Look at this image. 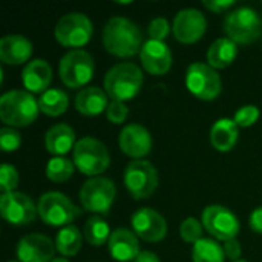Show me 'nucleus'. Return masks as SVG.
<instances>
[{
  "label": "nucleus",
  "instance_id": "f8f14e48",
  "mask_svg": "<svg viewBox=\"0 0 262 262\" xmlns=\"http://www.w3.org/2000/svg\"><path fill=\"white\" fill-rule=\"evenodd\" d=\"M201 221L204 229L209 232V235L213 236L216 241H223V243L235 239L241 229L236 215L230 209L220 204L207 206L203 210Z\"/></svg>",
  "mask_w": 262,
  "mask_h": 262
},
{
  "label": "nucleus",
  "instance_id": "9d476101",
  "mask_svg": "<svg viewBox=\"0 0 262 262\" xmlns=\"http://www.w3.org/2000/svg\"><path fill=\"white\" fill-rule=\"evenodd\" d=\"M186 86L196 98L212 101L221 94L223 80L210 64L196 61L187 68Z\"/></svg>",
  "mask_w": 262,
  "mask_h": 262
},
{
  "label": "nucleus",
  "instance_id": "0eeeda50",
  "mask_svg": "<svg viewBox=\"0 0 262 262\" xmlns=\"http://www.w3.org/2000/svg\"><path fill=\"white\" fill-rule=\"evenodd\" d=\"M38 216L41 221L52 227H66L80 216V209L60 192H46L40 196L38 204Z\"/></svg>",
  "mask_w": 262,
  "mask_h": 262
},
{
  "label": "nucleus",
  "instance_id": "393cba45",
  "mask_svg": "<svg viewBox=\"0 0 262 262\" xmlns=\"http://www.w3.org/2000/svg\"><path fill=\"white\" fill-rule=\"evenodd\" d=\"M236 55H238V45L229 37H221L210 45L206 58H207V64H210L213 69H224L235 61Z\"/></svg>",
  "mask_w": 262,
  "mask_h": 262
},
{
  "label": "nucleus",
  "instance_id": "5701e85b",
  "mask_svg": "<svg viewBox=\"0 0 262 262\" xmlns=\"http://www.w3.org/2000/svg\"><path fill=\"white\" fill-rule=\"evenodd\" d=\"M106 91L97 86H88L81 89L75 97V109L86 117H95L101 112H106L109 101H107Z\"/></svg>",
  "mask_w": 262,
  "mask_h": 262
},
{
  "label": "nucleus",
  "instance_id": "e433bc0d",
  "mask_svg": "<svg viewBox=\"0 0 262 262\" xmlns=\"http://www.w3.org/2000/svg\"><path fill=\"white\" fill-rule=\"evenodd\" d=\"M224 253H226V258H229L232 262L239 261L241 255H243V249H241V243L235 238V239H230V241H226L224 246Z\"/></svg>",
  "mask_w": 262,
  "mask_h": 262
},
{
  "label": "nucleus",
  "instance_id": "c85d7f7f",
  "mask_svg": "<svg viewBox=\"0 0 262 262\" xmlns=\"http://www.w3.org/2000/svg\"><path fill=\"white\" fill-rule=\"evenodd\" d=\"M111 229H109V224L100 218V216H91L86 224H84V229H83V236L84 239L94 246V247H100L106 243H109V238H111Z\"/></svg>",
  "mask_w": 262,
  "mask_h": 262
},
{
  "label": "nucleus",
  "instance_id": "4be33fe9",
  "mask_svg": "<svg viewBox=\"0 0 262 262\" xmlns=\"http://www.w3.org/2000/svg\"><path fill=\"white\" fill-rule=\"evenodd\" d=\"M75 132L66 123L54 124L45 135V147L55 157L66 155L72 147H75Z\"/></svg>",
  "mask_w": 262,
  "mask_h": 262
},
{
  "label": "nucleus",
  "instance_id": "412c9836",
  "mask_svg": "<svg viewBox=\"0 0 262 262\" xmlns=\"http://www.w3.org/2000/svg\"><path fill=\"white\" fill-rule=\"evenodd\" d=\"M32 55V43L20 34L0 38V60L5 64H23ZM29 63V61H28Z\"/></svg>",
  "mask_w": 262,
  "mask_h": 262
},
{
  "label": "nucleus",
  "instance_id": "6e6552de",
  "mask_svg": "<svg viewBox=\"0 0 262 262\" xmlns=\"http://www.w3.org/2000/svg\"><path fill=\"white\" fill-rule=\"evenodd\" d=\"M94 34L91 18L83 12H68L61 15L55 25V40L66 48H81L89 43Z\"/></svg>",
  "mask_w": 262,
  "mask_h": 262
},
{
  "label": "nucleus",
  "instance_id": "b1692460",
  "mask_svg": "<svg viewBox=\"0 0 262 262\" xmlns=\"http://www.w3.org/2000/svg\"><path fill=\"white\" fill-rule=\"evenodd\" d=\"M239 137V127L235 120L220 118L210 129V143L220 152H229L235 147Z\"/></svg>",
  "mask_w": 262,
  "mask_h": 262
},
{
  "label": "nucleus",
  "instance_id": "aec40b11",
  "mask_svg": "<svg viewBox=\"0 0 262 262\" xmlns=\"http://www.w3.org/2000/svg\"><path fill=\"white\" fill-rule=\"evenodd\" d=\"M52 81V68L43 58L31 60L21 71V83L28 92H46Z\"/></svg>",
  "mask_w": 262,
  "mask_h": 262
},
{
  "label": "nucleus",
  "instance_id": "ea45409f",
  "mask_svg": "<svg viewBox=\"0 0 262 262\" xmlns=\"http://www.w3.org/2000/svg\"><path fill=\"white\" fill-rule=\"evenodd\" d=\"M134 262H161V261H160V258H158V255H157V253L144 250V252H140V255L137 256V259H135Z\"/></svg>",
  "mask_w": 262,
  "mask_h": 262
},
{
  "label": "nucleus",
  "instance_id": "79ce46f5",
  "mask_svg": "<svg viewBox=\"0 0 262 262\" xmlns=\"http://www.w3.org/2000/svg\"><path fill=\"white\" fill-rule=\"evenodd\" d=\"M235 262H249V261H244V259H239V261H235Z\"/></svg>",
  "mask_w": 262,
  "mask_h": 262
},
{
  "label": "nucleus",
  "instance_id": "58836bf2",
  "mask_svg": "<svg viewBox=\"0 0 262 262\" xmlns=\"http://www.w3.org/2000/svg\"><path fill=\"white\" fill-rule=\"evenodd\" d=\"M249 226H250V229H252L255 233L262 235V206L261 207H256V209L252 212V215H250V218H249Z\"/></svg>",
  "mask_w": 262,
  "mask_h": 262
},
{
  "label": "nucleus",
  "instance_id": "423d86ee",
  "mask_svg": "<svg viewBox=\"0 0 262 262\" xmlns=\"http://www.w3.org/2000/svg\"><path fill=\"white\" fill-rule=\"evenodd\" d=\"M95 71L94 57L84 49H72L66 52L58 64V75L64 86L71 89L88 84Z\"/></svg>",
  "mask_w": 262,
  "mask_h": 262
},
{
  "label": "nucleus",
  "instance_id": "a211bd4d",
  "mask_svg": "<svg viewBox=\"0 0 262 262\" xmlns=\"http://www.w3.org/2000/svg\"><path fill=\"white\" fill-rule=\"evenodd\" d=\"M143 68L152 75H164L172 68V52L164 41L147 40L140 51Z\"/></svg>",
  "mask_w": 262,
  "mask_h": 262
},
{
  "label": "nucleus",
  "instance_id": "a878e982",
  "mask_svg": "<svg viewBox=\"0 0 262 262\" xmlns=\"http://www.w3.org/2000/svg\"><path fill=\"white\" fill-rule=\"evenodd\" d=\"M68 106H69L68 94L57 88L48 89L38 98L40 112H43L45 115H49V117H58V115L64 114Z\"/></svg>",
  "mask_w": 262,
  "mask_h": 262
},
{
  "label": "nucleus",
  "instance_id": "f257e3e1",
  "mask_svg": "<svg viewBox=\"0 0 262 262\" xmlns=\"http://www.w3.org/2000/svg\"><path fill=\"white\" fill-rule=\"evenodd\" d=\"M104 49L121 58L134 57L140 54L143 48V32L140 26L127 17H112L103 28Z\"/></svg>",
  "mask_w": 262,
  "mask_h": 262
},
{
  "label": "nucleus",
  "instance_id": "dca6fc26",
  "mask_svg": "<svg viewBox=\"0 0 262 262\" xmlns=\"http://www.w3.org/2000/svg\"><path fill=\"white\" fill-rule=\"evenodd\" d=\"M57 247L52 239L41 233H29L17 244L18 262H51Z\"/></svg>",
  "mask_w": 262,
  "mask_h": 262
},
{
  "label": "nucleus",
  "instance_id": "6ab92c4d",
  "mask_svg": "<svg viewBox=\"0 0 262 262\" xmlns=\"http://www.w3.org/2000/svg\"><path fill=\"white\" fill-rule=\"evenodd\" d=\"M109 253L115 261L130 262L135 261L140 255V243L134 230L117 229L109 238Z\"/></svg>",
  "mask_w": 262,
  "mask_h": 262
},
{
  "label": "nucleus",
  "instance_id": "20e7f679",
  "mask_svg": "<svg viewBox=\"0 0 262 262\" xmlns=\"http://www.w3.org/2000/svg\"><path fill=\"white\" fill-rule=\"evenodd\" d=\"M74 164L88 177H100L111 164V155L107 147L94 137H84L77 141L74 147Z\"/></svg>",
  "mask_w": 262,
  "mask_h": 262
},
{
  "label": "nucleus",
  "instance_id": "72a5a7b5",
  "mask_svg": "<svg viewBox=\"0 0 262 262\" xmlns=\"http://www.w3.org/2000/svg\"><path fill=\"white\" fill-rule=\"evenodd\" d=\"M21 144V135L14 127H2L0 129V146L3 152H14Z\"/></svg>",
  "mask_w": 262,
  "mask_h": 262
},
{
  "label": "nucleus",
  "instance_id": "4c0bfd02",
  "mask_svg": "<svg viewBox=\"0 0 262 262\" xmlns=\"http://www.w3.org/2000/svg\"><path fill=\"white\" fill-rule=\"evenodd\" d=\"M203 5L209 11H212L215 14H220V12H224L229 8H232L235 5V0H204Z\"/></svg>",
  "mask_w": 262,
  "mask_h": 262
},
{
  "label": "nucleus",
  "instance_id": "9b49d317",
  "mask_svg": "<svg viewBox=\"0 0 262 262\" xmlns=\"http://www.w3.org/2000/svg\"><path fill=\"white\" fill-rule=\"evenodd\" d=\"M124 186L135 200H146L158 187V172L147 160H134L124 170Z\"/></svg>",
  "mask_w": 262,
  "mask_h": 262
},
{
  "label": "nucleus",
  "instance_id": "7ed1b4c3",
  "mask_svg": "<svg viewBox=\"0 0 262 262\" xmlns=\"http://www.w3.org/2000/svg\"><path fill=\"white\" fill-rule=\"evenodd\" d=\"M38 100L28 91H9L0 97V120L8 127H25L35 121Z\"/></svg>",
  "mask_w": 262,
  "mask_h": 262
},
{
  "label": "nucleus",
  "instance_id": "473e14b6",
  "mask_svg": "<svg viewBox=\"0 0 262 262\" xmlns=\"http://www.w3.org/2000/svg\"><path fill=\"white\" fill-rule=\"evenodd\" d=\"M258 118H259V107L253 104H247L236 111L233 120L238 124V127H250L258 121Z\"/></svg>",
  "mask_w": 262,
  "mask_h": 262
},
{
  "label": "nucleus",
  "instance_id": "ddd939ff",
  "mask_svg": "<svg viewBox=\"0 0 262 262\" xmlns=\"http://www.w3.org/2000/svg\"><path fill=\"white\" fill-rule=\"evenodd\" d=\"M0 213L12 226H28L35 220L38 209L26 193L9 192L0 196Z\"/></svg>",
  "mask_w": 262,
  "mask_h": 262
},
{
  "label": "nucleus",
  "instance_id": "cd10ccee",
  "mask_svg": "<svg viewBox=\"0 0 262 262\" xmlns=\"http://www.w3.org/2000/svg\"><path fill=\"white\" fill-rule=\"evenodd\" d=\"M193 262H224L226 253L223 246L212 238H203L192 249Z\"/></svg>",
  "mask_w": 262,
  "mask_h": 262
},
{
  "label": "nucleus",
  "instance_id": "f3484780",
  "mask_svg": "<svg viewBox=\"0 0 262 262\" xmlns=\"http://www.w3.org/2000/svg\"><path fill=\"white\" fill-rule=\"evenodd\" d=\"M118 146L123 154L138 160L152 150V135L144 126L132 123L121 129L118 135Z\"/></svg>",
  "mask_w": 262,
  "mask_h": 262
},
{
  "label": "nucleus",
  "instance_id": "2f4dec72",
  "mask_svg": "<svg viewBox=\"0 0 262 262\" xmlns=\"http://www.w3.org/2000/svg\"><path fill=\"white\" fill-rule=\"evenodd\" d=\"M18 186V173L17 169L12 164H2L0 167V189L2 195L14 192V189Z\"/></svg>",
  "mask_w": 262,
  "mask_h": 262
},
{
  "label": "nucleus",
  "instance_id": "c9c22d12",
  "mask_svg": "<svg viewBox=\"0 0 262 262\" xmlns=\"http://www.w3.org/2000/svg\"><path fill=\"white\" fill-rule=\"evenodd\" d=\"M127 115H129V109L121 101H111L106 109V118L114 124H121L123 121H126Z\"/></svg>",
  "mask_w": 262,
  "mask_h": 262
},
{
  "label": "nucleus",
  "instance_id": "bb28decb",
  "mask_svg": "<svg viewBox=\"0 0 262 262\" xmlns=\"http://www.w3.org/2000/svg\"><path fill=\"white\" fill-rule=\"evenodd\" d=\"M83 233L75 227V226H66L63 227L57 238H55V247L57 252L61 256H75L80 249H81V243H83Z\"/></svg>",
  "mask_w": 262,
  "mask_h": 262
},
{
  "label": "nucleus",
  "instance_id": "1a4fd4ad",
  "mask_svg": "<svg viewBox=\"0 0 262 262\" xmlns=\"http://www.w3.org/2000/svg\"><path fill=\"white\" fill-rule=\"evenodd\" d=\"M117 187L112 180L95 177L88 180L80 189V203L86 212L107 215L115 201Z\"/></svg>",
  "mask_w": 262,
  "mask_h": 262
},
{
  "label": "nucleus",
  "instance_id": "7c9ffc66",
  "mask_svg": "<svg viewBox=\"0 0 262 262\" xmlns=\"http://www.w3.org/2000/svg\"><path fill=\"white\" fill-rule=\"evenodd\" d=\"M203 230H204L203 223H200L193 216H189L180 226V236L183 241L189 244H196L200 239H203Z\"/></svg>",
  "mask_w": 262,
  "mask_h": 262
},
{
  "label": "nucleus",
  "instance_id": "a19ab883",
  "mask_svg": "<svg viewBox=\"0 0 262 262\" xmlns=\"http://www.w3.org/2000/svg\"><path fill=\"white\" fill-rule=\"evenodd\" d=\"M51 262H69V261H68L66 258H61V256H60V258H54Z\"/></svg>",
  "mask_w": 262,
  "mask_h": 262
},
{
  "label": "nucleus",
  "instance_id": "f704fd0d",
  "mask_svg": "<svg viewBox=\"0 0 262 262\" xmlns=\"http://www.w3.org/2000/svg\"><path fill=\"white\" fill-rule=\"evenodd\" d=\"M149 37L150 40H157V41H164V38L169 35L170 32V23L167 18L164 17H155L150 25H149Z\"/></svg>",
  "mask_w": 262,
  "mask_h": 262
},
{
  "label": "nucleus",
  "instance_id": "37998d69",
  "mask_svg": "<svg viewBox=\"0 0 262 262\" xmlns=\"http://www.w3.org/2000/svg\"><path fill=\"white\" fill-rule=\"evenodd\" d=\"M8 262H18V261H8Z\"/></svg>",
  "mask_w": 262,
  "mask_h": 262
},
{
  "label": "nucleus",
  "instance_id": "4468645a",
  "mask_svg": "<svg viewBox=\"0 0 262 262\" xmlns=\"http://www.w3.org/2000/svg\"><path fill=\"white\" fill-rule=\"evenodd\" d=\"M173 35L178 41L192 45L206 34L207 20L204 14L196 8H184L177 12L173 18Z\"/></svg>",
  "mask_w": 262,
  "mask_h": 262
},
{
  "label": "nucleus",
  "instance_id": "f03ea898",
  "mask_svg": "<svg viewBox=\"0 0 262 262\" xmlns=\"http://www.w3.org/2000/svg\"><path fill=\"white\" fill-rule=\"evenodd\" d=\"M144 81L143 71L129 61L114 64L104 75V91L112 101H127L138 95Z\"/></svg>",
  "mask_w": 262,
  "mask_h": 262
},
{
  "label": "nucleus",
  "instance_id": "c756f323",
  "mask_svg": "<svg viewBox=\"0 0 262 262\" xmlns=\"http://www.w3.org/2000/svg\"><path fill=\"white\" fill-rule=\"evenodd\" d=\"M74 161L64 157H54L46 164V177L54 183L68 181L74 173Z\"/></svg>",
  "mask_w": 262,
  "mask_h": 262
},
{
  "label": "nucleus",
  "instance_id": "2eb2a0df",
  "mask_svg": "<svg viewBox=\"0 0 262 262\" xmlns=\"http://www.w3.org/2000/svg\"><path fill=\"white\" fill-rule=\"evenodd\" d=\"M130 224L134 233L147 243H158L167 235V223L164 216L150 207L138 209L132 215Z\"/></svg>",
  "mask_w": 262,
  "mask_h": 262
},
{
  "label": "nucleus",
  "instance_id": "39448f33",
  "mask_svg": "<svg viewBox=\"0 0 262 262\" xmlns=\"http://www.w3.org/2000/svg\"><path fill=\"white\" fill-rule=\"evenodd\" d=\"M224 31L236 45H250L261 37L262 17L253 8H238L227 14Z\"/></svg>",
  "mask_w": 262,
  "mask_h": 262
}]
</instances>
